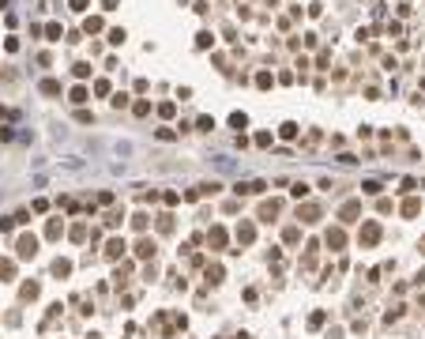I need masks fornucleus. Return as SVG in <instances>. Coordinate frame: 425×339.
Instances as JSON below:
<instances>
[{
	"label": "nucleus",
	"instance_id": "nucleus-1",
	"mask_svg": "<svg viewBox=\"0 0 425 339\" xmlns=\"http://www.w3.org/2000/svg\"><path fill=\"white\" fill-rule=\"evenodd\" d=\"M380 238H384L380 222H373V219H369V222H361V230H357V245H361V249H373Z\"/></svg>",
	"mask_w": 425,
	"mask_h": 339
},
{
	"label": "nucleus",
	"instance_id": "nucleus-2",
	"mask_svg": "<svg viewBox=\"0 0 425 339\" xmlns=\"http://www.w3.org/2000/svg\"><path fill=\"white\" fill-rule=\"evenodd\" d=\"M15 256L19 260H34L38 256V238L34 234H19L15 238Z\"/></svg>",
	"mask_w": 425,
	"mask_h": 339
},
{
	"label": "nucleus",
	"instance_id": "nucleus-3",
	"mask_svg": "<svg viewBox=\"0 0 425 339\" xmlns=\"http://www.w3.org/2000/svg\"><path fill=\"white\" fill-rule=\"evenodd\" d=\"M154 328H158V332L169 339L173 328H185V317H181V313H162V317H154Z\"/></svg>",
	"mask_w": 425,
	"mask_h": 339
},
{
	"label": "nucleus",
	"instance_id": "nucleus-4",
	"mask_svg": "<svg viewBox=\"0 0 425 339\" xmlns=\"http://www.w3.org/2000/svg\"><path fill=\"white\" fill-rule=\"evenodd\" d=\"M320 203H301V207H297V219L301 222H308V226H313V222H320Z\"/></svg>",
	"mask_w": 425,
	"mask_h": 339
},
{
	"label": "nucleus",
	"instance_id": "nucleus-5",
	"mask_svg": "<svg viewBox=\"0 0 425 339\" xmlns=\"http://www.w3.org/2000/svg\"><path fill=\"white\" fill-rule=\"evenodd\" d=\"M264 189H267L264 181H237V185H234V192H237V196H260Z\"/></svg>",
	"mask_w": 425,
	"mask_h": 339
},
{
	"label": "nucleus",
	"instance_id": "nucleus-6",
	"mask_svg": "<svg viewBox=\"0 0 425 339\" xmlns=\"http://www.w3.org/2000/svg\"><path fill=\"white\" fill-rule=\"evenodd\" d=\"M154 249H158V245H154V238H139L136 245H132V253H136L139 260H151V256H154Z\"/></svg>",
	"mask_w": 425,
	"mask_h": 339
},
{
	"label": "nucleus",
	"instance_id": "nucleus-7",
	"mask_svg": "<svg viewBox=\"0 0 425 339\" xmlns=\"http://www.w3.org/2000/svg\"><path fill=\"white\" fill-rule=\"evenodd\" d=\"M237 241H241V245H252V241H256V226H252L248 219L237 222Z\"/></svg>",
	"mask_w": 425,
	"mask_h": 339
},
{
	"label": "nucleus",
	"instance_id": "nucleus-8",
	"mask_svg": "<svg viewBox=\"0 0 425 339\" xmlns=\"http://www.w3.org/2000/svg\"><path fill=\"white\" fill-rule=\"evenodd\" d=\"M278 211H282V203H278V200H264V203H260V222H275Z\"/></svg>",
	"mask_w": 425,
	"mask_h": 339
},
{
	"label": "nucleus",
	"instance_id": "nucleus-9",
	"mask_svg": "<svg viewBox=\"0 0 425 339\" xmlns=\"http://www.w3.org/2000/svg\"><path fill=\"white\" fill-rule=\"evenodd\" d=\"M324 241H327V249H331V253H339V249L346 245V234H343V226H331Z\"/></svg>",
	"mask_w": 425,
	"mask_h": 339
},
{
	"label": "nucleus",
	"instance_id": "nucleus-10",
	"mask_svg": "<svg viewBox=\"0 0 425 339\" xmlns=\"http://www.w3.org/2000/svg\"><path fill=\"white\" fill-rule=\"evenodd\" d=\"M124 249H128V245H124V238H109V241H105V260H121Z\"/></svg>",
	"mask_w": 425,
	"mask_h": 339
},
{
	"label": "nucleus",
	"instance_id": "nucleus-11",
	"mask_svg": "<svg viewBox=\"0 0 425 339\" xmlns=\"http://www.w3.org/2000/svg\"><path fill=\"white\" fill-rule=\"evenodd\" d=\"M357 215H361V200H346L343 207H339V219L343 222H354Z\"/></svg>",
	"mask_w": 425,
	"mask_h": 339
},
{
	"label": "nucleus",
	"instance_id": "nucleus-12",
	"mask_svg": "<svg viewBox=\"0 0 425 339\" xmlns=\"http://www.w3.org/2000/svg\"><path fill=\"white\" fill-rule=\"evenodd\" d=\"M226 241H230V238H226V230H222V226H211V230H207V245H211V249H226Z\"/></svg>",
	"mask_w": 425,
	"mask_h": 339
},
{
	"label": "nucleus",
	"instance_id": "nucleus-13",
	"mask_svg": "<svg viewBox=\"0 0 425 339\" xmlns=\"http://www.w3.org/2000/svg\"><path fill=\"white\" fill-rule=\"evenodd\" d=\"M61 234H64V219H49V222H45V238H49V241H56Z\"/></svg>",
	"mask_w": 425,
	"mask_h": 339
},
{
	"label": "nucleus",
	"instance_id": "nucleus-14",
	"mask_svg": "<svg viewBox=\"0 0 425 339\" xmlns=\"http://www.w3.org/2000/svg\"><path fill=\"white\" fill-rule=\"evenodd\" d=\"M12 279H15V264L8 256H0V283H12Z\"/></svg>",
	"mask_w": 425,
	"mask_h": 339
},
{
	"label": "nucleus",
	"instance_id": "nucleus-15",
	"mask_svg": "<svg viewBox=\"0 0 425 339\" xmlns=\"http://www.w3.org/2000/svg\"><path fill=\"white\" fill-rule=\"evenodd\" d=\"M53 275H56V279H68V275H72V260H61V256H56V260H53Z\"/></svg>",
	"mask_w": 425,
	"mask_h": 339
},
{
	"label": "nucleus",
	"instance_id": "nucleus-16",
	"mask_svg": "<svg viewBox=\"0 0 425 339\" xmlns=\"http://www.w3.org/2000/svg\"><path fill=\"white\" fill-rule=\"evenodd\" d=\"M204 279H207L211 286H218V283H222V264H207V271H204Z\"/></svg>",
	"mask_w": 425,
	"mask_h": 339
},
{
	"label": "nucleus",
	"instance_id": "nucleus-17",
	"mask_svg": "<svg viewBox=\"0 0 425 339\" xmlns=\"http://www.w3.org/2000/svg\"><path fill=\"white\" fill-rule=\"evenodd\" d=\"M19 294H23V302H34V298L42 294V286H38V283H23V286H19Z\"/></svg>",
	"mask_w": 425,
	"mask_h": 339
},
{
	"label": "nucleus",
	"instance_id": "nucleus-18",
	"mask_svg": "<svg viewBox=\"0 0 425 339\" xmlns=\"http://www.w3.org/2000/svg\"><path fill=\"white\" fill-rule=\"evenodd\" d=\"M399 211H403L407 219H414V215L421 211V200H414V196H410V200H403V207H399Z\"/></svg>",
	"mask_w": 425,
	"mask_h": 339
},
{
	"label": "nucleus",
	"instance_id": "nucleus-19",
	"mask_svg": "<svg viewBox=\"0 0 425 339\" xmlns=\"http://www.w3.org/2000/svg\"><path fill=\"white\" fill-rule=\"evenodd\" d=\"M132 226H136L139 234H143V230L151 226V215H147V211H136V215H132Z\"/></svg>",
	"mask_w": 425,
	"mask_h": 339
},
{
	"label": "nucleus",
	"instance_id": "nucleus-20",
	"mask_svg": "<svg viewBox=\"0 0 425 339\" xmlns=\"http://www.w3.org/2000/svg\"><path fill=\"white\" fill-rule=\"evenodd\" d=\"M282 241H286V245H297V241H301V226H286L282 230Z\"/></svg>",
	"mask_w": 425,
	"mask_h": 339
},
{
	"label": "nucleus",
	"instance_id": "nucleus-21",
	"mask_svg": "<svg viewBox=\"0 0 425 339\" xmlns=\"http://www.w3.org/2000/svg\"><path fill=\"white\" fill-rule=\"evenodd\" d=\"M68 234H72V241H87V222H75Z\"/></svg>",
	"mask_w": 425,
	"mask_h": 339
},
{
	"label": "nucleus",
	"instance_id": "nucleus-22",
	"mask_svg": "<svg viewBox=\"0 0 425 339\" xmlns=\"http://www.w3.org/2000/svg\"><path fill=\"white\" fill-rule=\"evenodd\" d=\"M83 31H87V34H98V31H102V19H98V15H91V19L83 23Z\"/></svg>",
	"mask_w": 425,
	"mask_h": 339
},
{
	"label": "nucleus",
	"instance_id": "nucleus-23",
	"mask_svg": "<svg viewBox=\"0 0 425 339\" xmlns=\"http://www.w3.org/2000/svg\"><path fill=\"white\" fill-rule=\"evenodd\" d=\"M121 222H124V211H109V215H105V226H113V230H117Z\"/></svg>",
	"mask_w": 425,
	"mask_h": 339
},
{
	"label": "nucleus",
	"instance_id": "nucleus-24",
	"mask_svg": "<svg viewBox=\"0 0 425 339\" xmlns=\"http://www.w3.org/2000/svg\"><path fill=\"white\" fill-rule=\"evenodd\" d=\"M278 136H282V140H294V136H297V124H294V121H286L282 128H278Z\"/></svg>",
	"mask_w": 425,
	"mask_h": 339
},
{
	"label": "nucleus",
	"instance_id": "nucleus-25",
	"mask_svg": "<svg viewBox=\"0 0 425 339\" xmlns=\"http://www.w3.org/2000/svg\"><path fill=\"white\" fill-rule=\"evenodd\" d=\"M42 94H61V83L56 80H42Z\"/></svg>",
	"mask_w": 425,
	"mask_h": 339
},
{
	"label": "nucleus",
	"instance_id": "nucleus-26",
	"mask_svg": "<svg viewBox=\"0 0 425 339\" xmlns=\"http://www.w3.org/2000/svg\"><path fill=\"white\" fill-rule=\"evenodd\" d=\"M45 38H49V42H61V23H49V27H45Z\"/></svg>",
	"mask_w": 425,
	"mask_h": 339
},
{
	"label": "nucleus",
	"instance_id": "nucleus-27",
	"mask_svg": "<svg viewBox=\"0 0 425 339\" xmlns=\"http://www.w3.org/2000/svg\"><path fill=\"white\" fill-rule=\"evenodd\" d=\"M230 124H234V128L241 132V128H245V124H248V117H245V113H230Z\"/></svg>",
	"mask_w": 425,
	"mask_h": 339
},
{
	"label": "nucleus",
	"instance_id": "nucleus-28",
	"mask_svg": "<svg viewBox=\"0 0 425 339\" xmlns=\"http://www.w3.org/2000/svg\"><path fill=\"white\" fill-rule=\"evenodd\" d=\"M380 181H365V185H361V192H369V196H380Z\"/></svg>",
	"mask_w": 425,
	"mask_h": 339
},
{
	"label": "nucleus",
	"instance_id": "nucleus-29",
	"mask_svg": "<svg viewBox=\"0 0 425 339\" xmlns=\"http://www.w3.org/2000/svg\"><path fill=\"white\" fill-rule=\"evenodd\" d=\"M211 42H215V38H211V31H200V34H196V45H200V49H207Z\"/></svg>",
	"mask_w": 425,
	"mask_h": 339
},
{
	"label": "nucleus",
	"instance_id": "nucleus-30",
	"mask_svg": "<svg viewBox=\"0 0 425 339\" xmlns=\"http://www.w3.org/2000/svg\"><path fill=\"white\" fill-rule=\"evenodd\" d=\"M158 230H162V234H169V230H173V215H158Z\"/></svg>",
	"mask_w": 425,
	"mask_h": 339
},
{
	"label": "nucleus",
	"instance_id": "nucleus-31",
	"mask_svg": "<svg viewBox=\"0 0 425 339\" xmlns=\"http://www.w3.org/2000/svg\"><path fill=\"white\" fill-rule=\"evenodd\" d=\"M132 110H136V117H147V113H151V102H143V98H139L136 106H132Z\"/></svg>",
	"mask_w": 425,
	"mask_h": 339
},
{
	"label": "nucleus",
	"instance_id": "nucleus-32",
	"mask_svg": "<svg viewBox=\"0 0 425 339\" xmlns=\"http://www.w3.org/2000/svg\"><path fill=\"white\" fill-rule=\"evenodd\" d=\"M72 102H75V106L87 102V87H75V91H72Z\"/></svg>",
	"mask_w": 425,
	"mask_h": 339
},
{
	"label": "nucleus",
	"instance_id": "nucleus-33",
	"mask_svg": "<svg viewBox=\"0 0 425 339\" xmlns=\"http://www.w3.org/2000/svg\"><path fill=\"white\" fill-rule=\"evenodd\" d=\"M196 128H200V132H211V128H215V117H200Z\"/></svg>",
	"mask_w": 425,
	"mask_h": 339
},
{
	"label": "nucleus",
	"instance_id": "nucleus-34",
	"mask_svg": "<svg viewBox=\"0 0 425 339\" xmlns=\"http://www.w3.org/2000/svg\"><path fill=\"white\" fill-rule=\"evenodd\" d=\"M290 192H294V196H297V200H305V196H308V185H305V181H297V185H294V189H290Z\"/></svg>",
	"mask_w": 425,
	"mask_h": 339
},
{
	"label": "nucleus",
	"instance_id": "nucleus-35",
	"mask_svg": "<svg viewBox=\"0 0 425 339\" xmlns=\"http://www.w3.org/2000/svg\"><path fill=\"white\" fill-rule=\"evenodd\" d=\"M324 321H327V313H313L308 317V328H324Z\"/></svg>",
	"mask_w": 425,
	"mask_h": 339
},
{
	"label": "nucleus",
	"instance_id": "nucleus-36",
	"mask_svg": "<svg viewBox=\"0 0 425 339\" xmlns=\"http://www.w3.org/2000/svg\"><path fill=\"white\" fill-rule=\"evenodd\" d=\"M158 113H162V117H173V113H177V106H173V102H162Z\"/></svg>",
	"mask_w": 425,
	"mask_h": 339
},
{
	"label": "nucleus",
	"instance_id": "nucleus-37",
	"mask_svg": "<svg viewBox=\"0 0 425 339\" xmlns=\"http://www.w3.org/2000/svg\"><path fill=\"white\" fill-rule=\"evenodd\" d=\"M271 83H275L271 72H260V75H256V87H271Z\"/></svg>",
	"mask_w": 425,
	"mask_h": 339
},
{
	"label": "nucleus",
	"instance_id": "nucleus-38",
	"mask_svg": "<svg viewBox=\"0 0 425 339\" xmlns=\"http://www.w3.org/2000/svg\"><path fill=\"white\" fill-rule=\"evenodd\" d=\"M414 189H418V181H414V177H403V189H399V192H414Z\"/></svg>",
	"mask_w": 425,
	"mask_h": 339
},
{
	"label": "nucleus",
	"instance_id": "nucleus-39",
	"mask_svg": "<svg viewBox=\"0 0 425 339\" xmlns=\"http://www.w3.org/2000/svg\"><path fill=\"white\" fill-rule=\"evenodd\" d=\"M124 42V31H109V45H121Z\"/></svg>",
	"mask_w": 425,
	"mask_h": 339
},
{
	"label": "nucleus",
	"instance_id": "nucleus-40",
	"mask_svg": "<svg viewBox=\"0 0 425 339\" xmlns=\"http://www.w3.org/2000/svg\"><path fill=\"white\" fill-rule=\"evenodd\" d=\"M87 4H91V0H72V8H75V12H87Z\"/></svg>",
	"mask_w": 425,
	"mask_h": 339
},
{
	"label": "nucleus",
	"instance_id": "nucleus-41",
	"mask_svg": "<svg viewBox=\"0 0 425 339\" xmlns=\"http://www.w3.org/2000/svg\"><path fill=\"white\" fill-rule=\"evenodd\" d=\"M117 4H121V0H102V8H105V12H113Z\"/></svg>",
	"mask_w": 425,
	"mask_h": 339
},
{
	"label": "nucleus",
	"instance_id": "nucleus-42",
	"mask_svg": "<svg viewBox=\"0 0 425 339\" xmlns=\"http://www.w3.org/2000/svg\"><path fill=\"white\" fill-rule=\"evenodd\" d=\"M421 253H425V238H421Z\"/></svg>",
	"mask_w": 425,
	"mask_h": 339
},
{
	"label": "nucleus",
	"instance_id": "nucleus-43",
	"mask_svg": "<svg viewBox=\"0 0 425 339\" xmlns=\"http://www.w3.org/2000/svg\"><path fill=\"white\" fill-rule=\"evenodd\" d=\"M91 339H102V335H91Z\"/></svg>",
	"mask_w": 425,
	"mask_h": 339
}]
</instances>
